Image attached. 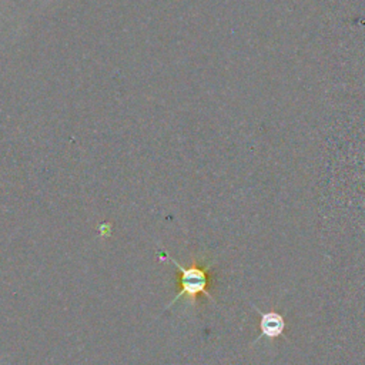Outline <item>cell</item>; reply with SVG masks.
Instances as JSON below:
<instances>
[{
	"mask_svg": "<svg viewBox=\"0 0 365 365\" xmlns=\"http://www.w3.org/2000/svg\"><path fill=\"white\" fill-rule=\"evenodd\" d=\"M163 255L167 259H170L175 265L178 272L181 274V277H180V289L175 294V297L168 302V305L165 308H170L178 299H181L184 297L187 299H190L191 305H194L197 297L201 295V294L205 295L207 298H210L211 301H215L214 297L208 291V275H207V272L211 269V267L214 264L212 261H205L204 257H201L200 259L197 257H192L191 265L184 267L175 258L170 257L168 252H164Z\"/></svg>",
	"mask_w": 365,
	"mask_h": 365,
	"instance_id": "obj_1",
	"label": "cell"
},
{
	"mask_svg": "<svg viewBox=\"0 0 365 365\" xmlns=\"http://www.w3.org/2000/svg\"><path fill=\"white\" fill-rule=\"evenodd\" d=\"M259 331L268 339H274L282 335L285 331V319L275 311L259 312Z\"/></svg>",
	"mask_w": 365,
	"mask_h": 365,
	"instance_id": "obj_2",
	"label": "cell"
},
{
	"mask_svg": "<svg viewBox=\"0 0 365 365\" xmlns=\"http://www.w3.org/2000/svg\"><path fill=\"white\" fill-rule=\"evenodd\" d=\"M98 231H100V234L101 235H110V225L107 224V222H104V224H101L100 227H98Z\"/></svg>",
	"mask_w": 365,
	"mask_h": 365,
	"instance_id": "obj_3",
	"label": "cell"
}]
</instances>
